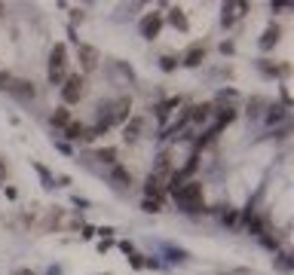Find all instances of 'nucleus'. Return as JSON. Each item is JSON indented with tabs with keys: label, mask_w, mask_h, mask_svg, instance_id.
I'll return each mask as SVG.
<instances>
[{
	"label": "nucleus",
	"mask_w": 294,
	"mask_h": 275,
	"mask_svg": "<svg viewBox=\"0 0 294 275\" xmlns=\"http://www.w3.org/2000/svg\"><path fill=\"white\" fill-rule=\"evenodd\" d=\"M221 21H224V28H230V24L236 21V12H233V3H227V6H224V15H221Z\"/></svg>",
	"instance_id": "nucleus-25"
},
{
	"label": "nucleus",
	"mask_w": 294,
	"mask_h": 275,
	"mask_svg": "<svg viewBox=\"0 0 294 275\" xmlns=\"http://www.w3.org/2000/svg\"><path fill=\"white\" fill-rule=\"evenodd\" d=\"M132 266H135V269H141V266H147V263L141 260V254H132Z\"/></svg>",
	"instance_id": "nucleus-29"
},
{
	"label": "nucleus",
	"mask_w": 294,
	"mask_h": 275,
	"mask_svg": "<svg viewBox=\"0 0 294 275\" xmlns=\"http://www.w3.org/2000/svg\"><path fill=\"white\" fill-rule=\"evenodd\" d=\"M163 193H166V187H163V174H147V181H144V199L163 202Z\"/></svg>",
	"instance_id": "nucleus-7"
},
{
	"label": "nucleus",
	"mask_w": 294,
	"mask_h": 275,
	"mask_svg": "<svg viewBox=\"0 0 294 275\" xmlns=\"http://www.w3.org/2000/svg\"><path fill=\"white\" fill-rule=\"evenodd\" d=\"M141 129H144V116H132V119L126 122V129H123L126 144H135V141L141 138Z\"/></svg>",
	"instance_id": "nucleus-10"
},
{
	"label": "nucleus",
	"mask_w": 294,
	"mask_h": 275,
	"mask_svg": "<svg viewBox=\"0 0 294 275\" xmlns=\"http://www.w3.org/2000/svg\"><path fill=\"white\" fill-rule=\"evenodd\" d=\"M46 80H49V86H61V83L67 80V46H64V43H52Z\"/></svg>",
	"instance_id": "nucleus-2"
},
{
	"label": "nucleus",
	"mask_w": 294,
	"mask_h": 275,
	"mask_svg": "<svg viewBox=\"0 0 294 275\" xmlns=\"http://www.w3.org/2000/svg\"><path fill=\"white\" fill-rule=\"evenodd\" d=\"M3 12H6V6H3V3H0V15H3Z\"/></svg>",
	"instance_id": "nucleus-31"
},
{
	"label": "nucleus",
	"mask_w": 294,
	"mask_h": 275,
	"mask_svg": "<svg viewBox=\"0 0 294 275\" xmlns=\"http://www.w3.org/2000/svg\"><path fill=\"white\" fill-rule=\"evenodd\" d=\"M77 61H80V67L89 73V70H95V67H98L101 55H98V49H95V46H86V43H80V46H77Z\"/></svg>",
	"instance_id": "nucleus-5"
},
{
	"label": "nucleus",
	"mask_w": 294,
	"mask_h": 275,
	"mask_svg": "<svg viewBox=\"0 0 294 275\" xmlns=\"http://www.w3.org/2000/svg\"><path fill=\"white\" fill-rule=\"evenodd\" d=\"M212 113H215V104H199V107H190V119H193V122H206Z\"/></svg>",
	"instance_id": "nucleus-15"
},
{
	"label": "nucleus",
	"mask_w": 294,
	"mask_h": 275,
	"mask_svg": "<svg viewBox=\"0 0 294 275\" xmlns=\"http://www.w3.org/2000/svg\"><path fill=\"white\" fill-rule=\"evenodd\" d=\"M18 275H34V272H31V269H25V272H18Z\"/></svg>",
	"instance_id": "nucleus-30"
},
{
	"label": "nucleus",
	"mask_w": 294,
	"mask_h": 275,
	"mask_svg": "<svg viewBox=\"0 0 294 275\" xmlns=\"http://www.w3.org/2000/svg\"><path fill=\"white\" fill-rule=\"evenodd\" d=\"M160 31H163V15L160 12H150V15L141 18V37L144 40H156Z\"/></svg>",
	"instance_id": "nucleus-6"
},
{
	"label": "nucleus",
	"mask_w": 294,
	"mask_h": 275,
	"mask_svg": "<svg viewBox=\"0 0 294 275\" xmlns=\"http://www.w3.org/2000/svg\"><path fill=\"white\" fill-rule=\"evenodd\" d=\"M261 70L267 73V77H282V73H288V64H267V61H261Z\"/></svg>",
	"instance_id": "nucleus-20"
},
{
	"label": "nucleus",
	"mask_w": 294,
	"mask_h": 275,
	"mask_svg": "<svg viewBox=\"0 0 294 275\" xmlns=\"http://www.w3.org/2000/svg\"><path fill=\"white\" fill-rule=\"evenodd\" d=\"M270 9H276V12H285V9H291V3H270Z\"/></svg>",
	"instance_id": "nucleus-28"
},
{
	"label": "nucleus",
	"mask_w": 294,
	"mask_h": 275,
	"mask_svg": "<svg viewBox=\"0 0 294 275\" xmlns=\"http://www.w3.org/2000/svg\"><path fill=\"white\" fill-rule=\"evenodd\" d=\"M49 122H52V129H67L71 126V110L61 104V107H55L52 113H49Z\"/></svg>",
	"instance_id": "nucleus-12"
},
{
	"label": "nucleus",
	"mask_w": 294,
	"mask_h": 275,
	"mask_svg": "<svg viewBox=\"0 0 294 275\" xmlns=\"http://www.w3.org/2000/svg\"><path fill=\"white\" fill-rule=\"evenodd\" d=\"M178 61H181L184 67H199V64L206 61V46L193 43V46H190V49H187V52H184V55H181Z\"/></svg>",
	"instance_id": "nucleus-8"
},
{
	"label": "nucleus",
	"mask_w": 294,
	"mask_h": 275,
	"mask_svg": "<svg viewBox=\"0 0 294 275\" xmlns=\"http://www.w3.org/2000/svg\"><path fill=\"white\" fill-rule=\"evenodd\" d=\"M163 21H169V24H172V28H178L181 34H187V31H190V21H187V15H184V9H181V6H169V15H166Z\"/></svg>",
	"instance_id": "nucleus-9"
},
{
	"label": "nucleus",
	"mask_w": 294,
	"mask_h": 275,
	"mask_svg": "<svg viewBox=\"0 0 294 275\" xmlns=\"http://www.w3.org/2000/svg\"><path fill=\"white\" fill-rule=\"evenodd\" d=\"M64 138H67V141H83V138H86V126L71 119V126L64 129Z\"/></svg>",
	"instance_id": "nucleus-16"
},
{
	"label": "nucleus",
	"mask_w": 294,
	"mask_h": 275,
	"mask_svg": "<svg viewBox=\"0 0 294 275\" xmlns=\"http://www.w3.org/2000/svg\"><path fill=\"white\" fill-rule=\"evenodd\" d=\"M233 119H236V107H230V104L218 107V110H215V132H218V129H224V126H230Z\"/></svg>",
	"instance_id": "nucleus-11"
},
{
	"label": "nucleus",
	"mask_w": 294,
	"mask_h": 275,
	"mask_svg": "<svg viewBox=\"0 0 294 275\" xmlns=\"http://www.w3.org/2000/svg\"><path fill=\"white\" fill-rule=\"evenodd\" d=\"M0 89L9 92V95H15L18 101H34V98H37L34 83H31V80H18V77H12L9 70H0Z\"/></svg>",
	"instance_id": "nucleus-3"
},
{
	"label": "nucleus",
	"mask_w": 294,
	"mask_h": 275,
	"mask_svg": "<svg viewBox=\"0 0 294 275\" xmlns=\"http://www.w3.org/2000/svg\"><path fill=\"white\" fill-rule=\"evenodd\" d=\"M141 211H147V214H160V211H163V202H153V199H144V202H141Z\"/></svg>",
	"instance_id": "nucleus-24"
},
{
	"label": "nucleus",
	"mask_w": 294,
	"mask_h": 275,
	"mask_svg": "<svg viewBox=\"0 0 294 275\" xmlns=\"http://www.w3.org/2000/svg\"><path fill=\"white\" fill-rule=\"evenodd\" d=\"M279 37H282V28H279V24H270V28L264 31V37H261V49H273V46L279 43Z\"/></svg>",
	"instance_id": "nucleus-13"
},
{
	"label": "nucleus",
	"mask_w": 294,
	"mask_h": 275,
	"mask_svg": "<svg viewBox=\"0 0 294 275\" xmlns=\"http://www.w3.org/2000/svg\"><path fill=\"white\" fill-rule=\"evenodd\" d=\"M264 116H267V122H270V126H276L279 119H285V107H276V104H270Z\"/></svg>",
	"instance_id": "nucleus-18"
},
{
	"label": "nucleus",
	"mask_w": 294,
	"mask_h": 275,
	"mask_svg": "<svg viewBox=\"0 0 294 275\" xmlns=\"http://www.w3.org/2000/svg\"><path fill=\"white\" fill-rule=\"evenodd\" d=\"M221 220H224L227 227H236V223H239V211H236V208H224V214H221Z\"/></svg>",
	"instance_id": "nucleus-23"
},
{
	"label": "nucleus",
	"mask_w": 294,
	"mask_h": 275,
	"mask_svg": "<svg viewBox=\"0 0 294 275\" xmlns=\"http://www.w3.org/2000/svg\"><path fill=\"white\" fill-rule=\"evenodd\" d=\"M169 168H172V153L163 150V153L156 156V171H153V174H163V171H169Z\"/></svg>",
	"instance_id": "nucleus-19"
},
{
	"label": "nucleus",
	"mask_w": 294,
	"mask_h": 275,
	"mask_svg": "<svg viewBox=\"0 0 294 275\" xmlns=\"http://www.w3.org/2000/svg\"><path fill=\"white\" fill-rule=\"evenodd\" d=\"M83 18H86V12H83V9H77V6H74V9H71V21H77V24H80V21H83Z\"/></svg>",
	"instance_id": "nucleus-27"
},
{
	"label": "nucleus",
	"mask_w": 294,
	"mask_h": 275,
	"mask_svg": "<svg viewBox=\"0 0 294 275\" xmlns=\"http://www.w3.org/2000/svg\"><path fill=\"white\" fill-rule=\"evenodd\" d=\"M181 61H178V55H160V67L163 70H175Z\"/></svg>",
	"instance_id": "nucleus-22"
},
{
	"label": "nucleus",
	"mask_w": 294,
	"mask_h": 275,
	"mask_svg": "<svg viewBox=\"0 0 294 275\" xmlns=\"http://www.w3.org/2000/svg\"><path fill=\"white\" fill-rule=\"evenodd\" d=\"M58 89H61L64 107H67V104H77V101L86 95V77H83V73H67V80H64Z\"/></svg>",
	"instance_id": "nucleus-4"
},
{
	"label": "nucleus",
	"mask_w": 294,
	"mask_h": 275,
	"mask_svg": "<svg viewBox=\"0 0 294 275\" xmlns=\"http://www.w3.org/2000/svg\"><path fill=\"white\" fill-rule=\"evenodd\" d=\"M110 181L117 184V187H132V171L129 168H123V165H114V171H110Z\"/></svg>",
	"instance_id": "nucleus-14"
},
{
	"label": "nucleus",
	"mask_w": 294,
	"mask_h": 275,
	"mask_svg": "<svg viewBox=\"0 0 294 275\" xmlns=\"http://www.w3.org/2000/svg\"><path fill=\"white\" fill-rule=\"evenodd\" d=\"M172 196H175V202L181 205V211H187V214L209 211L206 202H202V184H199V181H187V184H181Z\"/></svg>",
	"instance_id": "nucleus-1"
},
{
	"label": "nucleus",
	"mask_w": 294,
	"mask_h": 275,
	"mask_svg": "<svg viewBox=\"0 0 294 275\" xmlns=\"http://www.w3.org/2000/svg\"><path fill=\"white\" fill-rule=\"evenodd\" d=\"M261 107H267V101L258 98V95H252V98H248V116H261V113H264Z\"/></svg>",
	"instance_id": "nucleus-21"
},
{
	"label": "nucleus",
	"mask_w": 294,
	"mask_h": 275,
	"mask_svg": "<svg viewBox=\"0 0 294 275\" xmlns=\"http://www.w3.org/2000/svg\"><path fill=\"white\" fill-rule=\"evenodd\" d=\"M34 168H37V174L43 178V187H52V174H49V171H46V168H43L40 162H34Z\"/></svg>",
	"instance_id": "nucleus-26"
},
{
	"label": "nucleus",
	"mask_w": 294,
	"mask_h": 275,
	"mask_svg": "<svg viewBox=\"0 0 294 275\" xmlns=\"http://www.w3.org/2000/svg\"><path fill=\"white\" fill-rule=\"evenodd\" d=\"M92 156H95L98 162H104V165H117V156H120V153H117L114 147H101V150H95Z\"/></svg>",
	"instance_id": "nucleus-17"
}]
</instances>
